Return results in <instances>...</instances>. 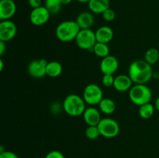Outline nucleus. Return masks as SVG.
<instances>
[{"label": "nucleus", "mask_w": 159, "mask_h": 158, "mask_svg": "<svg viewBox=\"0 0 159 158\" xmlns=\"http://www.w3.org/2000/svg\"><path fill=\"white\" fill-rule=\"evenodd\" d=\"M17 28L15 23L10 20H2L0 23V40L8 42L16 37Z\"/></svg>", "instance_id": "9d476101"}, {"label": "nucleus", "mask_w": 159, "mask_h": 158, "mask_svg": "<svg viewBox=\"0 0 159 158\" xmlns=\"http://www.w3.org/2000/svg\"><path fill=\"white\" fill-rule=\"evenodd\" d=\"M99 110L106 115H110L114 112L116 109V104L114 101L109 98H103L99 104Z\"/></svg>", "instance_id": "6ab92c4d"}, {"label": "nucleus", "mask_w": 159, "mask_h": 158, "mask_svg": "<svg viewBox=\"0 0 159 158\" xmlns=\"http://www.w3.org/2000/svg\"><path fill=\"white\" fill-rule=\"evenodd\" d=\"M51 13L45 6L33 9L30 14V20L33 25L37 26H41L46 24L49 20Z\"/></svg>", "instance_id": "6e6552de"}, {"label": "nucleus", "mask_w": 159, "mask_h": 158, "mask_svg": "<svg viewBox=\"0 0 159 158\" xmlns=\"http://www.w3.org/2000/svg\"><path fill=\"white\" fill-rule=\"evenodd\" d=\"M129 98L134 105L141 106L151 102L152 92L147 85L136 84L129 91Z\"/></svg>", "instance_id": "20e7f679"}, {"label": "nucleus", "mask_w": 159, "mask_h": 158, "mask_svg": "<svg viewBox=\"0 0 159 158\" xmlns=\"http://www.w3.org/2000/svg\"><path fill=\"white\" fill-rule=\"evenodd\" d=\"M63 68L59 62L52 60L48 62L46 68L47 75L51 77H57L61 74Z\"/></svg>", "instance_id": "a211bd4d"}, {"label": "nucleus", "mask_w": 159, "mask_h": 158, "mask_svg": "<svg viewBox=\"0 0 159 158\" xmlns=\"http://www.w3.org/2000/svg\"><path fill=\"white\" fill-rule=\"evenodd\" d=\"M77 1L81 3H89V2L90 0H77Z\"/></svg>", "instance_id": "72a5a7b5"}, {"label": "nucleus", "mask_w": 159, "mask_h": 158, "mask_svg": "<svg viewBox=\"0 0 159 158\" xmlns=\"http://www.w3.org/2000/svg\"><path fill=\"white\" fill-rule=\"evenodd\" d=\"M96 41L99 43H107L108 44L113 38V31L110 26H102L96 29L95 32Z\"/></svg>", "instance_id": "dca6fc26"}, {"label": "nucleus", "mask_w": 159, "mask_h": 158, "mask_svg": "<svg viewBox=\"0 0 159 158\" xmlns=\"http://www.w3.org/2000/svg\"><path fill=\"white\" fill-rule=\"evenodd\" d=\"M155 109H156L158 112H159V97L157 98V99L155 100Z\"/></svg>", "instance_id": "7c9ffc66"}, {"label": "nucleus", "mask_w": 159, "mask_h": 158, "mask_svg": "<svg viewBox=\"0 0 159 158\" xmlns=\"http://www.w3.org/2000/svg\"><path fill=\"white\" fill-rule=\"evenodd\" d=\"M75 41L80 49L85 50H91L93 52V47L95 44L97 43L96 33L91 29H81Z\"/></svg>", "instance_id": "39448f33"}, {"label": "nucleus", "mask_w": 159, "mask_h": 158, "mask_svg": "<svg viewBox=\"0 0 159 158\" xmlns=\"http://www.w3.org/2000/svg\"><path fill=\"white\" fill-rule=\"evenodd\" d=\"M75 21L81 29H88L93 26L95 19L93 12L85 11L79 14Z\"/></svg>", "instance_id": "2eb2a0df"}, {"label": "nucleus", "mask_w": 159, "mask_h": 158, "mask_svg": "<svg viewBox=\"0 0 159 158\" xmlns=\"http://www.w3.org/2000/svg\"><path fill=\"white\" fill-rule=\"evenodd\" d=\"M85 135L88 139H96L100 136V133L97 125H88L85 129Z\"/></svg>", "instance_id": "b1692460"}, {"label": "nucleus", "mask_w": 159, "mask_h": 158, "mask_svg": "<svg viewBox=\"0 0 159 158\" xmlns=\"http://www.w3.org/2000/svg\"><path fill=\"white\" fill-rule=\"evenodd\" d=\"M44 158H65L63 153L59 150H52L45 156Z\"/></svg>", "instance_id": "bb28decb"}, {"label": "nucleus", "mask_w": 159, "mask_h": 158, "mask_svg": "<svg viewBox=\"0 0 159 158\" xmlns=\"http://www.w3.org/2000/svg\"><path fill=\"white\" fill-rule=\"evenodd\" d=\"M155 105L150 102L139 106V116L144 119H148L152 117L155 113Z\"/></svg>", "instance_id": "412c9836"}, {"label": "nucleus", "mask_w": 159, "mask_h": 158, "mask_svg": "<svg viewBox=\"0 0 159 158\" xmlns=\"http://www.w3.org/2000/svg\"><path fill=\"white\" fill-rule=\"evenodd\" d=\"M80 30V27L76 21L66 20L59 23L56 28L55 33L60 41L67 43L75 40Z\"/></svg>", "instance_id": "f03ea898"}, {"label": "nucleus", "mask_w": 159, "mask_h": 158, "mask_svg": "<svg viewBox=\"0 0 159 158\" xmlns=\"http://www.w3.org/2000/svg\"><path fill=\"white\" fill-rule=\"evenodd\" d=\"M6 49V42L0 40V55H3Z\"/></svg>", "instance_id": "c756f323"}, {"label": "nucleus", "mask_w": 159, "mask_h": 158, "mask_svg": "<svg viewBox=\"0 0 159 158\" xmlns=\"http://www.w3.org/2000/svg\"><path fill=\"white\" fill-rule=\"evenodd\" d=\"M133 81L131 80L129 75L120 74L115 77L113 87L117 91L124 92V91H130V89L133 86Z\"/></svg>", "instance_id": "4468645a"}, {"label": "nucleus", "mask_w": 159, "mask_h": 158, "mask_svg": "<svg viewBox=\"0 0 159 158\" xmlns=\"http://www.w3.org/2000/svg\"><path fill=\"white\" fill-rule=\"evenodd\" d=\"M90 12L95 14H102L110 8L109 0H90L88 3Z\"/></svg>", "instance_id": "f3484780"}, {"label": "nucleus", "mask_w": 159, "mask_h": 158, "mask_svg": "<svg viewBox=\"0 0 159 158\" xmlns=\"http://www.w3.org/2000/svg\"><path fill=\"white\" fill-rule=\"evenodd\" d=\"M62 5H68L72 2V0H60Z\"/></svg>", "instance_id": "2f4dec72"}, {"label": "nucleus", "mask_w": 159, "mask_h": 158, "mask_svg": "<svg viewBox=\"0 0 159 158\" xmlns=\"http://www.w3.org/2000/svg\"><path fill=\"white\" fill-rule=\"evenodd\" d=\"M93 53L97 57L102 59L110 55V48H109V46L107 43H99V42H97L95 44L94 47H93Z\"/></svg>", "instance_id": "aec40b11"}, {"label": "nucleus", "mask_w": 159, "mask_h": 158, "mask_svg": "<svg viewBox=\"0 0 159 158\" xmlns=\"http://www.w3.org/2000/svg\"><path fill=\"white\" fill-rule=\"evenodd\" d=\"M0 158H19V156L14 152L5 150V151L0 153Z\"/></svg>", "instance_id": "cd10ccee"}, {"label": "nucleus", "mask_w": 159, "mask_h": 158, "mask_svg": "<svg viewBox=\"0 0 159 158\" xmlns=\"http://www.w3.org/2000/svg\"><path fill=\"white\" fill-rule=\"evenodd\" d=\"M115 77H113V74H103V77L102 78V83L103 86L106 88H110L113 86Z\"/></svg>", "instance_id": "393cba45"}, {"label": "nucleus", "mask_w": 159, "mask_h": 158, "mask_svg": "<svg viewBox=\"0 0 159 158\" xmlns=\"http://www.w3.org/2000/svg\"><path fill=\"white\" fill-rule=\"evenodd\" d=\"M61 2L60 0H45V7L47 8L50 13L57 14L61 8Z\"/></svg>", "instance_id": "5701e85b"}, {"label": "nucleus", "mask_w": 159, "mask_h": 158, "mask_svg": "<svg viewBox=\"0 0 159 158\" xmlns=\"http://www.w3.org/2000/svg\"><path fill=\"white\" fill-rule=\"evenodd\" d=\"M158 48H159V43H158Z\"/></svg>", "instance_id": "f704fd0d"}, {"label": "nucleus", "mask_w": 159, "mask_h": 158, "mask_svg": "<svg viewBox=\"0 0 159 158\" xmlns=\"http://www.w3.org/2000/svg\"><path fill=\"white\" fill-rule=\"evenodd\" d=\"M99 68L103 74H113L118 70L119 61L116 57L109 55L102 59Z\"/></svg>", "instance_id": "9b49d317"}, {"label": "nucleus", "mask_w": 159, "mask_h": 158, "mask_svg": "<svg viewBox=\"0 0 159 158\" xmlns=\"http://www.w3.org/2000/svg\"><path fill=\"white\" fill-rule=\"evenodd\" d=\"M82 116L84 121L88 125H98L102 119L100 112L93 106H89L85 108Z\"/></svg>", "instance_id": "ddd939ff"}, {"label": "nucleus", "mask_w": 159, "mask_h": 158, "mask_svg": "<svg viewBox=\"0 0 159 158\" xmlns=\"http://www.w3.org/2000/svg\"><path fill=\"white\" fill-rule=\"evenodd\" d=\"M102 19H103L105 21L112 22L113 20H114L115 17H116V13H115L113 9L109 8L108 9H107V10L102 14Z\"/></svg>", "instance_id": "a878e982"}, {"label": "nucleus", "mask_w": 159, "mask_h": 158, "mask_svg": "<svg viewBox=\"0 0 159 158\" xmlns=\"http://www.w3.org/2000/svg\"><path fill=\"white\" fill-rule=\"evenodd\" d=\"M28 4L33 9L42 6V0H28Z\"/></svg>", "instance_id": "c85d7f7f"}, {"label": "nucleus", "mask_w": 159, "mask_h": 158, "mask_svg": "<svg viewBox=\"0 0 159 158\" xmlns=\"http://www.w3.org/2000/svg\"><path fill=\"white\" fill-rule=\"evenodd\" d=\"M3 66H4V65H3V61H2V60H0V71H2L3 70Z\"/></svg>", "instance_id": "473e14b6"}, {"label": "nucleus", "mask_w": 159, "mask_h": 158, "mask_svg": "<svg viewBox=\"0 0 159 158\" xmlns=\"http://www.w3.org/2000/svg\"><path fill=\"white\" fill-rule=\"evenodd\" d=\"M48 62L45 59L34 60L28 64V74L34 78H42L47 75L46 68Z\"/></svg>", "instance_id": "1a4fd4ad"}, {"label": "nucleus", "mask_w": 159, "mask_h": 158, "mask_svg": "<svg viewBox=\"0 0 159 158\" xmlns=\"http://www.w3.org/2000/svg\"><path fill=\"white\" fill-rule=\"evenodd\" d=\"M16 12V5L13 0L0 1V20H10L15 15Z\"/></svg>", "instance_id": "f8f14e48"}, {"label": "nucleus", "mask_w": 159, "mask_h": 158, "mask_svg": "<svg viewBox=\"0 0 159 158\" xmlns=\"http://www.w3.org/2000/svg\"><path fill=\"white\" fill-rule=\"evenodd\" d=\"M83 98L79 94H71L66 96L62 107L65 112L71 116H79L83 115L86 106Z\"/></svg>", "instance_id": "7ed1b4c3"}, {"label": "nucleus", "mask_w": 159, "mask_h": 158, "mask_svg": "<svg viewBox=\"0 0 159 158\" xmlns=\"http://www.w3.org/2000/svg\"><path fill=\"white\" fill-rule=\"evenodd\" d=\"M82 98L85 103L90 106L99 105L103 99V93L100 87L96 84H89L84 88Z\"/></svg>", "instance_id": "423d86ee"}, {"label": "nucleus", "mask_w": 159, "mask_h": 158, "mask_svg": "<svg viewBox=\"0 0 159 158\" xmlns=\"http://www.w3.org/2000/svg\"><path fill=\"white\" fill-rule=\"evenodd\" d=\"M100 133V136L111 139L119 134L120 125L116 120L111 118H104L101 119L97 125Z\"/></svg>", "instance_id": "0eeeda50"}, {"label": "nucleus", "mask_w": 159, "mask_h": 158, "mask_svg": "<svg viewBox=\"0 0 159 158\" xmlns=\"http://www.w3.org/2000/svg\"><path fill=\"white\" fill-rule=\"evenodd\" d=\"M144 60L151 65L156 64L159 60V50L156 48H150L144 54Z\"/></svg>", "instance_id": "4be33fe9"}, {"label": "nucleus", "mask_w": 159, "mask_h": 158, "mask_svg": "<svg viewBox=\"0 0 159 158\" xmlns=\"http://www.w3.org/2000/svg\"><path fill=\"white\" fill-rule=\"evenodd\" d=\"M128 75L134 83L145 85L152 79L153 70L152 65L144 60H136L129 66Z\"/></svg>", "instance_id": "f257e3e1"}]
</instances>
